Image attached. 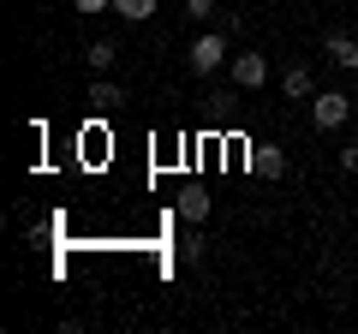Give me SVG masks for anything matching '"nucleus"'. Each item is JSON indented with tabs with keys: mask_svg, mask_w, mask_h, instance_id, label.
I'll return each mask as SVG.
<instances>
[{
	"mask_svg": "<svg viewBox=\"0 0 358 334\" xmlns=\"http://www.w3.org/2000/svg\"><path fill=\"white\" fill-rule=\"evenodd\" d=\"M281 96H293V102H310V96H317V84H310V66H293V72L281 78Z\"/></svg>",
	"mask_w": 358,
	"mask_h": 334,
	"instance_id": "nucleus-6",
	"label": "nucleus"
},
{
	"mask_svg": "<svg viewBox=\"0 0 358 334\" xmlns=\"http://www.w3.org/2000/svg\"><path fill=\"white\" fill-rule=\"evenodd\" d=\"M346 114H352V96H341V90H322V96H310V119H317V131L346 126Z\"/></svg>",
	"mask_w": 358,
	"mask_h": 334,
	"instance_id": "nucleus-1",
	"label": "nucleus"
},
{
	"mask_svg": "<svg viewBox=\"0 0 358 334\" xmlns=\"http://www.w3.org/2000/svg\"><path fill=\"white\" fill-rule=\"evenodd\" d=\"M84 60L96 66V72H108V66L120 60V42H90V48H84Z\"/></svg>",
	"mask_w": 358,
	"mask_h": 334,
	"instance_id": "nucleus-7",
	"label": "nucleus"
},
{
	"mask_svg": "<svg viewBox=\"0 0 358 334\" xmlns=\"http://www.w3.org/2000/svg\"><path fill=\"white\" fill-rule=\"evenodd\" d=\"M84 102H96V108H114V102H120V84H96V90H90Z\"/></svg>",
	"mask_w": 358,
	"mask_h": 334,
	"instance_id": "nucleus-10",
	"label": "nucleus"
},
{
	"mask_svg": "<svg viewBox=\"0 0 358 334\" xmlns=\"http://www.w3.org/2000/svg\"><path fill=\"white\" fill-rule=\"evenodd\" d=\"M114 13L131 18V24H143V18H155V0H114Z\"/></svg>",
	"mask_w": 358,
	"mask_h": 334,
	"instance_id": "nucleus-9",
	"label": "nucleus"
},
{
	"mask_svg": "<svg viewBox=\"0 0 358 334\" xmlns=\"http://www.w3.org/2000/svg\"><path fill=\"white\" fill-rule=\"evenodd\" d=\"M341 167H346V173H358V143H346V150H341Z\"/></svg>",
	"mask_w": 358,
	"mask_h": 334,
	"instance_id": "nucleus-12",
	"label": "nucleus"
},
{
	"mask_svg": "<svg viewBox=\"0 0 358 334\" xmlns=\"http://www.w3.org/2000/svg\"><path fill=\"white\" fill-rule=\"evenodd\" d=\"M179 215H185V221H203L209 215V197L197 191V185H192V191H179Z\"/></svg>",
	"mask_w": 358,
	"mask_h": 334,
	"instance_id": "nucleus-8",
	"label": "nucleus"
},
{
	"mask_svg": "<svg viewBox=\"0 0 358 334\" xmlns=\"http://www.w3.org/2000/svg\"><path fill=\"white\" fill-rule=\"evenodd\" d=\"M78 13H108V6H114V0H72Z\"/></svg>",
	"mask_w": 358,
	"mask_h": 334,
	"instance_id": "nucleus-13",
	"label": "nucleus"
},
{
	"mask_svg": "<svg viewBox=\"0 0 358 334\" xmlns=\"http://www.w3.org/2000/svg\"><path fill=\"white\" fill-rule=\"evenodd\" d=\"M251 173H263V180H281V173H287V155H281V150H268V143H257V150H251Z\"/></svg>",
	"mask_w": 358,
	"mask_h": 334,
	"instance_id": "nucleus-5",
	"label": "nucleus"
},
{
	"mask_svg": "<svg viewBox=\"0 0 358 334\" xmlns=\"http://www.w3.org/2000/svg\"><path fill=\"white\" fill-rule=\"evenodd\" d=\"M185 60H192V72H215V66L227 60V30H203V36L192 42Z\"/></svg>",
	"mask_w": 358,
	"mask_h": 334,
	"instance_id": "nucleus-2",
	"label": "nucleus"
},
{
	"mask_svg": "<svg viewBox=\"0 0 358 334\" xmlns=\"http://www.w3.org/2000/svg\"><path fill=\"white\" fill-rule=\"evenodd\" d=\"M185 13H192L197 24H209V18H215V0H185Z\"/></svg>",
	"mask_w": 358,
	"mask_h": 334,
	"instance_id": "nucleus-11",
	"label": "nucleus"
},
{
	"mask_svg": "<svg viewBox=\"0 0 358 334\" xmlns=\"http://www.w3.org/2000/svg\"><path fill=\"white\" fill-rule=\"evenodd\" d=\"M263 78H268V60H263V54H239V60H233V84H239V90H257Z\"/></svg>",
	"mask_w": 358,
	"mask_h": 334,
	"instance_id": "nucleus-3",
	"label": "nucleus"
},
{
	"mask_svg": "<svg viewBox=\"0 0 358 334\" xmlns=\"http://www.w3.org/2000/svg\"><path fill=\"white\" fill-rule=\"evenodd\" d=\"M322 54L334 66H346V72H358V36H322Z\"/></svg>",
	"mask_w": 358,
	"mask_h": 334,
	"instance_id": "nucleus-4",
	"label": "nucleus"
}]
</instances>
